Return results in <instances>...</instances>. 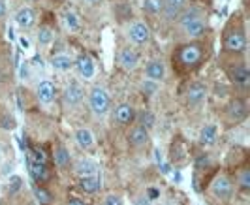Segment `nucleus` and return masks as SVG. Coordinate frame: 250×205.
Segmentation results:
<instances>
[{"label":"nucleus","instance_id":"nucleus-1","mask_svg":"<svg viewBox=\"0 0 250 205\" xmlns=\"http://www.w3.org/2000/svg\"><path fill=\"white\" fill-rule=\"evenodd\" d=\"M90 107L96 115H104L109 109V96L102 87H94L90 92Z\"/></svg>","mask_w":250,"mask_h":205},{"label":"nucleus","instance_id":"nucleus-2","mask_svg":"<svg viewBox=\"0 0 250 205\" xmlns=\"http://www.w3.org/2000/svg\"><path fill=\"white\" fill-rule=\"evenodd\" d=\"M201 59V47L198 45H185L179 51V61L183 66H194L198 64Z\"/></svg>","mask_w":250,"mask_h":205},{"label":"nucleus","instance_id":"nucleus-3","mask_svg":"<svg viewBox=\"0 0 250 205\" xmlns=\"http://www.w3.org/2000/svg\"><path fill=\"white\" fill-rule=\"evenodd\" d=\"M130 40L134 41V43H138V45H143V43H147L150 38V30L149 26L145 25V23H134V25L130 26Z\"/></svg>","mask_w":250,"mask_h":205},{"label":"nucleus","instance_id":"nucleus-4","mask_svg":"<svg viewBox=\"0 0 250 205\" xmlns=\"http://www.w3.org/2000/svg\"><path fill=\"white\" fill-rule=\"evenodd\" d=\"M75 173L83 179V177H90V175H96L98 173V166L90 160V158H81V160H77V164H75Z\"/></svg>","mask_w":250,"mask_h":205},{"label":"nucleus","instance_id":"nucleus-5","mask_svg":"<svg viewBox=\"0 0 250 205\" xmlns=\"http://www.w3.org/2000/svg\"><path fill=\"white\" fill-rule=\"evenodd\" d=\"M75 68H77L79 76H83L85 79H90V77L94 76V62L90 61V57H87V55L77 57V61H75Z\"/></svg>","mask_w":250,"mask_h":205},{"label":"nucleus","instance_id":"nucleus-6","mask_svg":"<svg viewBox=\"0 0 250 205\" xmlns=\"http://www.w3.org/2000/svg\"><path fill=\"white\" fill-rule=\"evenodd\" d=\"M213 192L218 196V198H229L231 192H233V184L228 177H218V179L213 183Z\"/></svg>","mask_w":250,"mask_h":205},{"label":"nucleus","instance_id":"nucleus-7","mask_svg":"<svg viewBox=\"0 0 250 205\" xmlns=\"http://www.w3.org/2000/svg\"><path fill=\"white\" fill-rule=\"evenodd\" d=\"M38 100L42 103H49L53 102V98H55V87H53V83L47 81V79H43L40 85H38Z\"/></svg>","mask_w":250,"mask_h":205},{"label":"nucleus","instance_id":"nucleus-8","mask_svg":"<svg viewBox=\"0 0 250 205\" xmlns=\"http://www.w3.org/2000/svg\"><path fill=\"white\" fill-rule=\"evenodd\" d=\"M245 36H243V32H231V34H228L226 36V49L228 51H243L245 49Z\"/></svg>","mask_w":250,"mask_h":205},{"label":"nucleus","instance_id":"nucleus-9","mask_svg":"<svg viewBox=\"0 0 250 205\" xmlns=\"http://www.w3.org/2000/svg\"><path fill=\"white\" fill-rule=\"evenodd\" d=\"M183 28H185V32H187L190 38H198V36H201L205 32V23H203V19H201L200 15H196Z\"/></svg>","mask_w":250,"mask_h":205},{"label":"nucleus","instance_id":"nucleus-10","mask_svg":"<svg viewBox=\"0 0 250 205\" xmlns=\"http://www.w3.org/2000/svg\"><path fill=\"white\" fill-rule=\"evenodd\" d=\"M83 96H85V92H83V89L77 83H70L66 87V90H64V98H66V102L70 103V105H77L83 100Z\"/></svg>","mask_w":250,"mask_h":205},{"label":"nucleus","instance_id":"nucleus-11","mask_svg":"<svg viewBox=\"0 0 250 205\" xmlns=\"http://www.w3.org/2000/svg\"><path fill=\"white\" fill-rule=\"evenodd\" d=\"M28 169H30V175H32V179L36 181V183H45V181L49 179V171H47L45 164H38V162H34L30 158L28 160Z\"/></svg>","mask_w":250,"mask_h":205},{"label":"nucleus","instance_id":"nucleus-12","mask_svg":"<svg viewBox=\"0 0 250 205\" xmlns=\"http://www.w3.org/2000/svg\"><path fill=\"white\" fill-rule=\"evenodd\" d=\"M132 119H134V109H132V105L123 103V105H119V107L115 109V121H117L119 124H130Z\"/></svg>","mask_w":250,"mask_h":205},{"label":"nucleus","instance_id":"nucleus-13","mask_svg":"<svg viewBox=\"0 0 250 205\" xmlns=\"http://www.w3.org/2000/svg\"><path fill=\"white\" fill-rule=\"evenodd\" d=\"M15 23L21 28H30L34 25V13L30 8H21L19 12L15 13Z\"/></svg>","mask_w":250,"mask_h":205},{"label":"nucleus","instance_id":"nucleus-14","mask_svg":"<svg viewBox=\"0 0 250 205\" xmlns=\"http://www.w3.org/2000/svg\"><path fill=\"white\" fill-rule=\"evenodd\" d=\"M119 62L125 70H134L138 66V55L132 49H123L121 55H119Z\"/></svg>","mask_w":250,"mask_h":205},{"label":"nucleus","instance_id":"nucleus-15","mask_svg":"<svg viewBox=\"0 0 250 205\" xmlns=\"http://www.w3.org/2000/svg\"><path fill=\"white\" fill-rule=\"evenodd\" d=\"M81 190L87 194H96L100 190V177L98 175H90V177H83L79 181Z\"/></svg>","mask_w":250,"mask_h":205},{"label":"nucleus","instance_id":"nucleus-16","mask_svg":"<svg viewBox=\"0 0 250 205\" xmlns=\"http://www.w3.org/2000/svg\"><path fill=\"white\" fill-rule=\"evenodd\" d=\"M75 141L81 149H90L92 143H94V136L88 128H79L75 132Z\"/></svg>","mask_w":250,"mask_h":205},{"label":"nucleus","instance_id":"nucleus-17","mask_svg":"<svg viewBox=\"0 0 250 205\" xmlns=\"http://www.w3.org/2000/svg\"><path fill=\"white\" fill-rule=\"evenodd\" d=\"M147 141H149L147 130L141 128V126H134V128H132V132H130V143H132L134 147H143Z\"/></svg>","mask_w":250,"mask_h":205},{"label":"nucleus","instance_id":"nucleus-18","mask_svg":"<svg viewBox=\"0 0 250 205\" xmlns=\"http://www.w3.org/2000/svg\"><path fill=\"white\" fill-rule=\"evenodd\" d=\"M185 6V0H164V12L167 19H175L179 12L183 10Z\"/></svg>","mask_w":250,"mask_h":205},{"label":"nucleus","instance_id":"nucleus-19","mask_svg":"<svg viewBox=\"0 0 250 205\" xmlns=\"http://www.w3.org/2000/svg\"><path fill=\"white\" fill-rule=\"evenodd\" d=\"M233 81L237 83L239 87H243V89H247L249 87V83H250V74H249V70H247V66H235V70H233Z\"/></svg>","mask_w":250,"mask_h":205},{"label":"nucleus","instance_id":"nucleus-20","mask_svg":"<svg viewBox=\"0 0 250 205\" xmlns=\"http://www.w3.org/2000/svg\"><path fill=\"white\" fill-rule=\"evenodd\" d=\"M51 66H53L55 70H59V72H66V70H70V68L74 66V61H72L68 55H55V57L51 59Z\"/></svg>","mask_w":250,"mask_h":205},{"label":"nucleus","instance_id":"nucleus-21","mask_svg":"<svg viewBox=\"0 0 250 205\" xmlns=\"http://www.w3.org/2000/svg\"><path fill=\"white\" fill-rule=\"evenodd\" d=\"M147 77L149 79H152V81H158V79H162L164 74H166V68H164V64L160 62V61H152V62H149L147 64Z\"/></svg>","mask_w":250,"mask_h":205},{"label":"nucleus","instance_id":"nucleus-22","mask_svg":"<svg viewBox=\"0 0 250 205\" xmlns=\"http://www.w3.org/2000/svg\"><path fill=\"white\" fill-rule=\"evenodd\" d=\"M205 94H207V90H205V87L203 85H200V83H196V85H192L190 89H188V102L190 103H200L203 98H205Z\"/></svg>","mask_w":250,"mask_h":205},{"label":"nucleus","instance_id":"nucleus-23","mask_svg":"<svg viewBox=\"0 0 250 205\" xmlns=\"http://www.w3.org/2000/svg\"><path fill=\"white\" fill-rule=\"evenodd\" d=\"M216 141V126L214 124H207L203 126L200 132V143L201 145H213Z\"/></svg>","mask_w":250,"mask_h":205},{"label":"nucleus","instance_id":"nucleus-24","mask_svg":"<svg viewBox=\"0 0 250 205\" xmlns=\"http://www.w3.org/2000/svg\"><path fill=\"white\" fill-rule=\"evenodd\" d=\"M229 117L233 119V121H241L243 117L247 115V107H245V103L241 102V100H235V102L229 105Z\"/></svg>","mask_w":250,"mask_h":205},{"label":"nucleus","instance_id":"nucleus-25","mask_svg":"<svg viewBox=\"0 0 250 205\" xmlns=\"http://www.w3.org/2000/svg\"><path fill=\"white\" fill-rule=\"evenodd\" d=\"M55 164L59 167H66L70 164V153H68V149L59 147V149L55 151Z\"/></svg>","mask_w":250,"mask_h":205},{"label":"nucleus","instance_id":"nucleus-26","mask_svg":"<svg viewBox=\"0 0 250 205\" xmlns=\"http://www.w3.org/2000/svg\"><path fill=\"white\" fill-rule=\"evenodd\" d=\"M64 21H66V26H68V30H72V32H75V30H79V28H81L79 17H77L74 12H66V13H64Z\"/></svg>","mask_w":250,"mask_h":205},{"label":"nucleus","instance_id":"nucleus-27","mask_svg":"<svg viewBox=\"0 0 250 205\" xmlns=\"http://www.w3.org/2000/svg\"><path fill=\"white\" fill-rule=\"evenodd\" d=\"M51 41H53V30L47 26H42L38 30V43L40 45H49Z\"/></svg>","mask_w":250,"mask_h":205},{"label":"nucleus","instance_id":"nucleus-28","mask_svg":"<svg viewBox=\"0 0 250 205\" xmlns=\"http://www.w3.org/2000/svg\"><path fill=\"white\" fill-rule=\"evenodd\" d=\"M143 8H145V12L149 13H160L164 10V0H145L143 2Z\"/></svg>","mask_w":250,"mask_h":205},{"label":"nucleus","instance_id":"nucleus-29","mask_svg":"<svg viewBox=\"0 0 250 205\" xmlns=\"http://www.w3.org/2000/svg\"><path fill=\"white\" fill-rule=\"evenodd\" d=\"M32 190H34V196H36V200H40L42 204H51V202H53L51 194L47 192L45 188H42V186H34Z\"/></svg>","mask_w":250,"mask_h":205},{"label":"nucleus","instance_id":"nucleus-30","mask_svg":"<svg viewBox=\"0 0 250 205\" xmlns=\"http://www.w3.org/2000/svg\"><path fill=\"white\" fill-rule=\"evenodd\" d=\"M139 121H141V124H139L141 128L147 130V128H152V126H154V115H152L150 111H143V113L139 115Z\"/></svg>","mask_w":250,"mask_h":205},{"label":"nucleus","instance_id":"nucleus-31","mask_svg":"<svg viewBox=\"0 0 250 205\" xmlns=\"http://www.w3.org/2000/svg\"><path fill=\"white\" fill-rule=\"evenodd\" d=\"M21 186H23V179L21 177H17V175L10 177V192H17Z\"/></svg>","mask_w":250,"mask_h":205},{"label":"nucleus","instance_id":"nucleus-32","mask_svg":"<svg viewBox=\"0 0 250 205\" xmlns=\"http://www.w3.org/2000/svg\"><path fill=\"white\" fill-rule=\"evenodd\" d=\"M239 183H241V188L249 190V188H250V171H243V173H241V179H239Z\"/></svg>","mask_w":250,"mask_h":205},{"label":"nucleus","instance_id":"nucleus-33","mask_svg":"<svg viewBox=\"0 0 250 205\" xmlns=\"http://www.w3.org/2000/svg\"><path fill=\"white\" fill-rule=\"evenodd\" d=\"M104 205H123V202H121V198H119V196H115V194H109V196L105 198Z\"/></svg>","mask_w":250,"mask_h":205},{"label":"nucleus","instance_id":"nucleus-34","mask_svg":"<svg viewBox=\"0 0 250 205\" xmlns=\"http://www.w3.org/2000/svg\"><path fill=\"white\" fill-rule=\"evenodd\" d=\"M2 128L13 130L15 128V121H13L12 117H2Z\"/></svg>","mask_w":250,"mask_h":205},{"label":"nucleus","instance_id":"nucleus-35","mask_svg":"<svg viewBox=\"0 0 250 205\" xmlns=\"http://www.w3.org/2000/svg\"><path fill=\"white\" fill-rule=\"evenodd\" d=\"M154 89H156V85H154V83H152V79H149V81H145V83H143V90H145V92H154Z\"/></svg>","mask_w":250,"mask_h":205},{"label":"nucleus","instance_id":"nucleus-36","mask_svg":"<svg viewBox=\"0 0 250 205\" xmlns=\"http://www.w3.org/2000/svg\"><path fill=\"white\" fill-rule=\"evenodd\" d=\"M19 45H21L23 49H28V47H30V41H28L26 36H21V38H19Z\"/></svg>","mask_w":250,"mask_h":205},{"label":"nucleus","instance_id":"nucleus-37","mask_svg":"<svg viewBox=\"0 0 250 205\" xmlns=\"http://www.w3.org/2000/svg\"><path fill=\"white\" fill-rule=\"evenodd\" d=\"M136 205H150V200L149 198H139L138 202H136Z\"/></svg>","mask_w":250,"mask_h":205},{"label":"nucleus","instance_id":"nucleus-38","mask_svg":"<svg viewBox=\"0 0 250 205\" xmlns=\"http://www.w3.org/2000/svg\"><path fill=\"white\" fill-rule=\"evenodd\" d=\"M68 205H87V204H85L83 200H77V198H74V200H70V202H68Z\"/></svg>","mask_w":250,"mask_h":205},{"label":"nucleus","instance_id":"nucleus-39","mask_svg":"<svg viewBox=\"0 0 250 205\" xmlns=\"http://www.w3.org/2000/svg\"><path fill=\"white\" fill-rule=\"evenodd\" d=\"M6 13V4H4V0H0V17Z\"/></svg>","mask_w":250,"mask_h":205},{"label":"nucleus","instance_id":"nucleus-40","mask_svg":"<svg viewBox=\"0 0 250 205\" xmlns=\"http://www.w3.org/2000/svg\"><path fill=\"white\" fill-rule=\"evenodd\" d=\"M26 76V64H21V77Z\"/></svg>","mask_w":250,"mask_h":205},{"label":"nucleus","instance_id":"nucleus-41","mask_svg":"<svg viewBox=\"0 0 250 205\" xmlns=\"http://www.w3.org/2000/svg\"><path fill=\"white\" fill-rule=\"evenodd\" d=\"M149 196H150V198H156V196H158V192H156V190H152V188H150V190H149Z\"/></svg>","mask_w":250,"mask_h":205},{"label":"nucleus","instance_id":"nucleus-42","mask_svg":"<svg viewBox=\"0 0 250 205\" xmlns=\"http://www.w3.org/2000/svg\"><path fill=\"white\" fill-rule=\"evenodd\" d=\"M88 4H96V2H100V0H87Z\"/></svg>","mask_w":250,"mask_h":205}]
</instances>
